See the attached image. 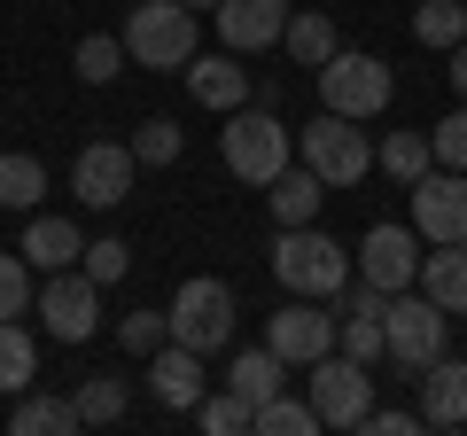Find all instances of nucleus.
<instances>
[{"label": "nucleus", "mask_w": 467, "mask_h": 436, "mask_svg": "<svg viewBox=\"0 0 467 436\" xmlns=\"http://www.w3.org/2000/svg\"><path fill=\"white\" fill-rule=\"evenodd\" d=\"M218 156H226V171L242 187H273L288 164H296V133H288L273 109H226V133H218Z\"/></svg>", "instance_id": "1"}, {"label": "nucleus", "mask_w": 467, "mask_h": 436, "mask_svg": "<svg viewBox=\"0 0 467 436\" xmlns=\"http://www.w3.org/2000/svg\"><path fill=\"white\" fill-rule=\"evenodd\" d=\"M273 281H281L288 296H343L350 250L335 234H319V218L312 226H281V242H273Z\"/></svg>", "instance_id": "2"}, {"label": "nucleus", "mask_w": 467, "mask_h": 436, "mask_svg": "<svg viewBox=\"0 0 467 436\" xmlns=\"http://www.w3.org/2000/svg\"><path fill=\"white\" fill-rule=\"evenodd\" d=\"M117 39H125V55L140 70H187L195 63V8L187 0H140Z\"/></svg>", "instance_id": "3"}, {"label": "nucleus", "mask_w": 467, "mask_h": 436, "mask_svg": "<svg viewBox=\"0 0 467 436\" xmlns=\"http://www.w3.org/2000/svg\"><path fill=\"white\" fill-rule=\"evenodd\" d=\"M389 94H398V78H389L382 55H358V47H335L327 63H319V109H335V118H382Z\"/></svg>", "instance_id": "4"}, {"label": "nucleus", "mask_w": 467, "mask_h": 436, "mask_svg": "<svg viewBox=\"0 0 467 436\" xmlns=\"http://www.w3.org/2000/svg\"><path fill=\"white\" fill-rule=\"evenodd\" d=\"M444 336H451V312L436 296H420V288H398V296H389L382 343H389V358H398L405 374H420L429 358H444Z\"/></svg>", "instance_id": "5"}, {"label": "nucleus", "mask_w": 467, "mask_h": 436, "mask_svg": "<svg viewBox=\"0 0 467 436\" xmlns=\"http://www.w3.org/2000/svg\"><path fill=\"white\" fill-rule=\"evenodd\" d=\"M296 156L327 187H358L374 171V149H367V133H358V118H335V109H319L312 125H296Z\"/></svg>", "instance_id": "6"}, {"label": "nucleus", "mask_w": 467, "mask_h": 436, "mask_svg": "<svg viewBox=\"0 0 467 436\" xmlns=\"http://www.w3.org/2000/svg\"><path fill=\"white\" fill-rule=\"evenodd\" d=\"M304 398H312L319 429H367V413H374L367 367H358V358H343V351H327V358H312V367H304Z\"/></svg>", "instance_id": "7"}, {"label": "nucleus", "mask_w": 467, "mask_h": 436, "mask_svg": "<svg viewBox=\"0 0 467 436\" xmlns=\"http://www.w3.org/2000/svg\"><path fill=\"white\" fill-rule=\"evenodd\" d=\"M171 343H187V351H226L234 343V288L226 281H211V273H202V281H187L180 296H171Z\"/></svg>", "instance_id": "8"}, {"label": "nucleus", "mask_w": 467, "mask_h": 436, "mask_svg": "<svg viewBox=\"0 0 467 436\" xmlns=\"http://www.w3.org/2000/svg\"><path fill=\"white\" fill-rule=\"evenodd\" d=\"M32 304H39V319H47V336L55 343H86V336H94V327H101V281H94V273H47V288H32Z\"/></svg>", "instance_id": "9"}, {"label": "nucleus", "mask_w": 467, "mask_h": 436, "mask_svg": "<svg viewBox=\"0 0 467 436\" xmlns=\"http://www.w3.org/2000/svg\"><path fill=\"white\" fill-rule=\"evenodd\" d=\"M133 171H140L133 140H86L78 164H70V195H78L86 211H117V202L133 195Z\"/></svg>", "instance_id": "10"}, {"label": "nucleus", "mask_w": 467, "mask_h": 436, "mask_svg": "<svg viewBox=\"0 0 467 436\" xmlns=\"http://www.w3.org/2000/svg\"><path fill=\"white\" fill-rule=\"evenodd\" d=\"M413 234L420 242H467V171L429 164L413 180Z\"/></svg>", "instance_id": "11"}, {"label": "nucleus", "mask_w": 467, "mask_h": 436, "mask_svg": "<svg viewBox=\"0 0 467 436\" xmlns=\"http://www.w3.org/2000/svg\"><path fill=\"white\" fill-rule=\"evenodd\" d=\"M265 351L288 358V367L327 358V351H335V312H319V296H288L281 312L265 319Z\"/></svg>", "instance_id": "12"}, {"label": "nucleus", "mask_w": 467, "mask_h": 436, "mask_svg": "<svg viewBox=\"0 0 467 436\" xmlns=\"http://www.w3.org/2000/svg\"><path fill=\"white\" fill-rule=\"evenodd\" d=\"M358 281H374L382 296L413 288L420 281V234L413 226H367V242H358Z\"/></svg>", "instance_id": "13"}, {"label": "nucleus", "mask_w": 467, "mask_h": 436, "mask_svg": "<svg viewBox=\"0 0 467 436\" xmlns=\"http://www.w3.org/2000/svg\"><path fill=\"white\" fill-rule=\"evenodd\" d=\"M218 39H226L234 55H257V47H281L288 32V0H218Z\"/></svg>", "instance_id": "14"}, {"label": "nucleus", "mask_w": 467, "mask_h": 436, "mask_svg": "<svg viewBox=\"0 0 467 436\" xmlns=\"http://www.w3.org/2000/svg\"><path fill=\"white\" fill-rule=\"evenodd\" d=\"M413 382H420V405H413L420 429H467V358L444 351V358H429Z\"/></svg>", "instance_id": "15"}, {"label": "nucleus", "mask_w": 467, "mask_h": 436, "mask_svg": "<svg viewBox=\"0 0 467 436\" xmlns=\"http://www.w3.org/2000/svg\"><path fill=\"white\" fill-rule=\"evenodd\" d=\"M149 398L164 405V413H195L202 405V351H187V343L149 351Z\"/></svg>", "instance_id": "16"}, {"label": "nucleus", "mask_w": 467, "mask_h": 436, "mask_svg": "<svg viewBox=\"0 0 467 436\" xmlns=\"http://www.w3.org/2000/svg\"><path fill=\"white\" fill-rule=\"evenodd\" d=\"M413 288H420V296H436L451 319H467V242H429Z\"/></svg>", "instance_id": "17"}, {"label": "nucleus", "mask_w": 467, "mask_h": 436, "mask_svg": "<svg viewBox=\"0 0 467 436\" xmlns=\"http://www.w3.org/2000/svg\"><path fill=\"white\" fill-rule=\"evenodd\" d=\"M187 94H195L202 109L226 118V109L250 101V70H234V47H226V55H195V63H187Z\"/></svg>", "instance_id": "18"}, {"label": "nucleus", "mask_w": 467, "mask_h": 436, "mask_svg": "<svg viewBox=\"0 0 467 436\" xmlns=\"http://www.w3.org/2000/svg\"><path fill=\"white\" fill-rule=\"evenodd\" d=\"M78 250H86V234L70 226V218H55V211H32V218H24V257H32L39 273L78 265Z\"/></svg>", "instance_id": "19"}, {"label": "nucleus", "mask_w": 467, "mask_h": 436, "mask_svg": "<svg viewBox=\"0 0 467 436\" xmlns=\"http://www.w3.org/2000/svg\"><path fill=\"white\" fill-rule=\"evenodd\" d=\"M265 202H273V218H281V226H312L319 202H327V180H319L312 164H288L281 180L265 187Z\"/></svg>", "instance_id": "20"}, {"label": "nucleus", "mask_w": 467, "mask_h": 436, "mask_svg": "<svg viewBox=\"0 0 467 436\" xmlns=\"http://www.w3.org/2000/svg\"><path fill=\"white\" fill-rule=\"evenodd\" d=\"M39 374V336L24 319H0V398H24Z\"/></svg>", "instance_id": "21"}, {"label": "nucleus", "mask_w": 467, "mask_h": 436, "mask_svg": "<svg viewBox=\"0 0 467 436\" xmlns=\"http://www.w3.org/2000/svg\"><path fill=\"white\" fill-rule=\"evenodd\" d=\"M8 429L16 436H78L86 420H78V398H32V389H24L16 413H8Z\"/></svg>", "instance_id": "22"}, {"label": "nucleus", "mask_w": 467, "mask_h": 436, "mask_svg": "<svg viewBox=\"0 0 467 436\" xmlns=\"http://www.w3.org/2000/svg\"><path fill=\"white\" fill-rule=\"evenodd\" d=\"M226 389H234V398H250V405H265L273 389H288V358H273L265 343H257V351H234Z\"/></svg>", "instance_id": "23"}, {"label": "nucleus", "mask_w": 467, "mask_h": 436, "mask_svg": "<svg viewBox=\"0 0 467 436\" xmlns=\"http://www.w3.org/2000/svg\"><path fill=\"white\" fill-rule=\"evenodd\" d=\"M281 47H288V63H296V70H319L343 39H335V24L319 16V8H296V16H288V32H281Z\"/></svg>", "instance_id": "24"}, {"label": "nucleus", "mask_w": 467, "mask_h": 436, "mask_svg": "<svg viewBox=\"0 0 467 436\" xmlns=\"http://www.w3.org/2000/svg\"><path fill=\"white\" fill-rule=\"evenodd\" d=\"M70 398H78L86 429H109V420H125V405H133V382H125V374H86Z\"/></svg>", "instance_id": "25"}, {"label": "nucleus", "mask_w": 467, "mask_h": 436, "mask_svg": "<svg viewBox=\"0 0 467 436\" xmlns=\"http://www.w3.org/2000/svg\"><path fill=\"white\" fill-rule=\"evenodd\" d=\"M39 195H47V164L0 149V211H39Z\"/></svg>", "instance_id": "26"}, {"label": "nucleus", "mask_w": 467, "mask_h": 436, "mask_svg": "<svg viewBox=\"0 0 467 436\" xmlns=\"http://www.w3.org/2000/svg\"><path fill=\"white\" fill-rule=\"evenodd\" d=\"M413 39L420 47H460L467 39V0H420L413 8Z\"/></svg>", "instance_id": "27"}, {"label": "nucleus", "mask_w": 467, "mask_h": 436, "mask_svg": "<svg viewBox=\"0 0 467 436\" xmlns=\"http://www.w3.org/2000/svg\"><path fill=\"white\" fill-rule=\"evenodd\" d=\"M125 63H133V55H125V39H109V32H86V39H78V55H70V70H78L86 86L125 78Z\"/></svg>", "instance_id": "28"}, {"label": "nucleus", "mask_w": 467, "mask_h": 436, "mask_svg": "<svg viewBox=\"0 0 467 436\" xmlns=\"http://www.w3.org/2000/svg\"><path fill=\"white\" fill-rule=\"evenodd\" d=\"M374 164H382L389 180H405V187H413L420 171L436 164V149H429V133H420V125H413V133H389L382 149H374Z\"/></svg>", "instance_id": "29"}, {"label": "nucleus", "mask_w": 467, "mask_h": 436, "mask_svg": "<svg viewBox=\"0 0 467 436\" xmlns=\"http://www.w3.org/2000/svg\"><path fill=\"white\" fill-rule=\"evenodd\" d=\"M250 429H257V436H312V429H319V413H312V398H288V389H273V398L257 405Z\"/></svg>", "instance_id": "30"}, {"label": "nucleus", "mask_w": 467, "mask_h": 436, "mask_svg": "<svg viewBox=\"0 0 467 436\" xmlns=\"http://www.w3.org/2000/svg\"><path fill=\"white\" fill-rule=\"evenodd\" d=\"M250 420H257V405L234 398V389H202V405H195V429L202 436H242Z\"/></svg>", "instance_id": "31"}, {"label": "nucleus", "mask_w": 467, "mask_h": 436, "mask_svg": "<svg viewBox=\"0 0 467 436\" xmlns=\"http://www.w3.org/2000/svg\"><path fill=\"white\" fill-rule=\"evenodd\" d=\"M335 351L343 358H358V367H374V358H389V343H382V319H335Z\"/></svg>", "instance_id": "32"}, {"label": "nucleus", "mask_w": 467, "mask_h": 436, "mask_svg": "<svg viewBox=\"0 0 467 436\" xmlns=\"http://www.w3.org/2000/svg\"><path fill=\"white\" fill-rule=\"evenodd\" d=\"M24 312H32V257L0 250V319H24Z\"/></svg>", "instance_id": "33"}, {"label": "nucleus", "mask_w": 467, "mask_h": 436, "mask_svg": "<svg viewBox=\"0 0 467 436\" xmlns=\"http://www.w3.org/2000/svg\"><path fill=\"white\" fill-rule=\"evenodd\" d=\"M117 343H125L133 358L164 351V343H171V312H125V319H117Z\"/></svg>", "instance_id": "34"}, {"label": "nucleus", "mask_w": 467, "mask_h": 436, "mask_svg": "<svg viewBox=\"0 0 467 436\" xmlns=\"http://www.w3.org/2000/svg\"><path fill=\"white\" fill-rule=\"evenodd\" d=\"M78 265L94 273L101 288H117V281H125V273H133V250H125V242H117V234H101V242H86V250H78Z\"/></svg>", "instance_id": "35"}, {"label": "nucleus", "mask_w": 467, "mask_h": 436, "mask_svg": "<svg viewBox=\"0 0 467 436\" xmlns=\"http://www.w3.org/2000/svg\"><path fill=\"white\" fill-rule=\"evenodd\" d=\"M180 149H187V133H180L171 118H149V125L133 133V156H140V164H180Z\"/></svg>", "instance_id": "36"}, {"label": "nucleus", "mask_w": 467, "mask_h": 436, "mask_svg": "<svg viewBox=\"0 0 467 436\" xmlns=\"http://www.w3.org/2000/svg\"><path fill=\"white\" fill-rule=\"evenodd\" d=\"M429 149H436V164H451V171H467V101L451 109L444 125L429 133Z\"/></svg>", "instance_id": "37"}, {"label": "nucleus", "mask_w": 467, "mask_h": 436, "mask_svg": "<svg viewBox=\"0 0 467 436\" xmlns=\"http://www.w3.org/2000/svg\"><path fill=\"white\" fill-rule=\"evenodd\" d=\"M367 429H374V436H405V429H420V413H382V405H374Z\"/></svg>", "instance_id": "38"}, {"label": "nucleus", "mask_w": 467, "mask_h": 436, "mask_svg": "<svg viewBox=\"0 0 467 436\" xmlns=\"http://www.w3.org/2000/svg\"><path fill=\"white\" fill-rule=\"evenodd\" d=\"M451 94L467 101V39H460V47H451Z\"/></svg>", "instance_id": "39"}, {"label": "nucleus", "mask_w": 467, "mask_h": 436, "mask_svg": "<svg viewBox=\"0 0 467 436\" xmlns=\"http://www.w3.org/2000/svg\"><path fill=\"white\" fill-rule=\"evenodd\" d=\"M187 8H218V0H187Z\"/></svg>", "instance_id": "40"}]
</instances>
